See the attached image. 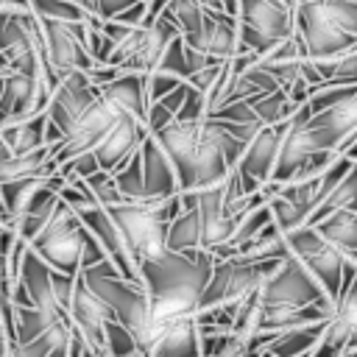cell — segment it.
<instances>
[{"label":"cell","instance_id":"23","mask_svg":"<svg viewBox=\"0 0 357 357\" xmlns=\"http://www.w3.org/2000/svg\"><path fill=\"white\" fill-rule=\"evenodd\" d=\"M17 279L22 282V287H25V293H28V298H31L33 307L47 310V312L67 315V312H61V310L56 307V301H53V293H50V268H47L28 245H25V251H22Z\"/></svg>","mask_w":357,"mask_h":357},{"label":"cell","instance_id":"22","mask_svg":"<svg viewBox=\"0 0 357 357\" xmlns=\"http://www.w3.org/2000/svg\"><path fill=\"white\" fill-rule=\"evenodd\" d=\"M312 229L332 248H337L346 259H354L357 262V212H354V206L335 209V212L324 215L321 220L312 223Z\"/></svg>","mask_w":357,"mask_h":357},{"label":"cell","instance_id":"41","mask_svg":"<svg viewBox=\"0 0 357 357\" xmlns=\"http://www.w3.org/2000/svg\"><path fill=\"white\" fill-rule=\"evenodd\" d=\"M209 117L223 120V123H259L257 114H254V109L248 106V100H229L220 109H215Z\"/></svg>","mask_w":357,"mask_h":357},{"label":"cell","instance_id":"5","mask_svg":"<svg viewBox=\"0 0 357 357\" xmlns=\"http://www.w3.org/2000/svg\"><path fill=\"white\" fill-rule=\"evenodd\" d=\"M28 248L53 271L78 273L84 248V223L67 204H56L47 223L28 240Z\"/></svg>","mask_w":357,"mask_h":357},{"label":"cell","instance_id":"14","mask_svg":"<svg viewBox=\"0 0 357 357\" xmlns=\"http://www.w3.org/2000/svg\"><path fill=\"white\" fill-rule=\"evenodd\" d=\"M181 39H184L187 47L201 50V53H206L212 59H231L240 50L234 14L215 11V8H206V6H204V20H201L198 31L184 33Z\"/></svg>","mask_w":357,"mask_h":357},{"label":"cell","instance_id":"31","mask_svg":"<svg viewBox=\"0 0 357 357\" xmlns=\"http://www.w3.org/2000/svg\"><path fill=\"white\" fill-rule=\"evenodd\" d=\"M67 332H70V318H61L53 326H47L42 335H36V337H31L25 343L6 346V357H47V351L53 346L67 340Z\"/></svg>","mask_w":357,"mask_h":357},{"label":"cell","instance_id":"29","mask_svg":"<svg viewBox=\"0 0 357 357\" xmlns=\"http://www.w3.org/2000/svg\"><path fill=\"white\" fill-rule=\"evenodd\" d=\"M276 195H282V198L298 212V218H301V223H304V218H307V215L315 209V204L321 201V173H318V176H310V178L284 181V184H279Z\"/></svg>","mask_w":357,"mask_h":357},{"label":"cell","instance_id":"15","mask_svg":"<svg viewBox=\"0 0 357 357\" xmlns=\"http://www.w3.org/2000/svg\"><path fill=\"white\" fill-rule=\"evenodd\" d=\"M67 318H70V326L86 340V346H89L92 351H100V349H103V324L112 318V312H109L106 304L84 284L81 273H75V284H73Z\"/></svg>","mask_w":357,"mask_h":357},{"label":"cell","instance_id":"54","mask_svg":"<svg viewBox=\"0 0 357 357\" xmlns=\"http://www.w3.org/2000/svg\"><path fill=\"white\" fill-rule=\"evenodd\" d=\"M0 357H6V340L0 337Z\"/></svg>","mask_w":357,"mask_h":357},{"label":"cell","instance_id":"1","mask_svg":"<svg viewBox=\"0 0 357 357\" xmlns=\"http://www.w3.org/2000/svg\"><path fill=\"white\" fill-rule=\"evenodd\" d=\"M293 33L307 59L337 56L357 47V0H307L293 11Z\"/></svg>","mask_w":357,"mask_h":357},{"label":"cell","instance_id":"3","mask_svg":"<svg viewBox=\"0 0 357 357\" xmlns=\"http://www.w3.org/2000/svg\"><path fill=\"white\" fill-rule=\"evenodd\" d=\"M209 271H212V257L204 248H198L192 254L165 251L159 259L137 262V276L148 296L181 293V296L198 298L209 279Z\"/></svg>","mask_w":357,"mask_h":357},{"label":"cell","instance_id":"27","mask_svg":"<svg viewBox=\"0 0 357 357\" xmlns=\"http://www.w3.org/2000/svg\"><path fill=\"white\" fill-rule=\"evenodd\" d=\"M42 131H45V112L22 117V120H8L0 126V137L11 153H28V151L45 145Z\"/></svg>","mask_w":357,"mask_h":357},{"label":"cell","instance_id":"13","mask_svg":"<svg viewBox=\"0 0 357 357\" xmlns=\"http://www.w3.org/2000/svg\"><path fill=\"white\" fill-rule=\"evenodd\" d=\"M47 98L50 92L42 84V78L20 73V70H6L3 92H0V126L8 120H22V117L45 112Z\"/></svg>","mask_w":357,"mask_h":357},{"label":"cell","instance_id":"46","mask_svg":"<svg viewBox=\"0 0 357 357\" xmlns=\"http://www.w3.org/2000/svg\"><path fill=\"white\" fill-rule=\"evenodd\" d=\"M173 120V112H167L159 100H153V103H148L145 106V128H148V134H153V131H159L165 123H170Z\"/></svg>","mask_w":357,"mask_h":357},{"label":"cell","instance_id":"4","mask_svg":"<svg viewBox=\"0 0 357 357\" xmlns=\"http://www.w3.org/2000/svg\"><path fill=\"white\" fill-rule=\"evenodd\" d=\"M109 218L120 229L128 251L134 259H159L167 245H165V231L167 220L162 218L159 198H142V201H117L106 206Z\"/></svg>","mask_w":357,"mask_h":357},{"label":"cell","instance_id":"21","mask_svg":"<svg viewBox=\"0 0 357 357\" xmlns=\"http://www.w3.org/2000/svg\"><path fill=\"white\" fill-rule=\"evenodd\" d=\"M100 95L120 112L145 120V73H120L114 81L100 86Z\"/></svg>","mask_w":357,"mask_h":357},{"label":"cell","instance_id":"35","mask_svg":"<svg viewBox=\"0 0 357 357\" xmlns=\"http://www.w3.org/2000/svg\"><path fill=\"white\" fill-rule=\"evenodd\" d=\"M117 192L123 201H142V167H139V148L112 173Z\"/></svg>","mask_w":357,"mask_h":357},{"label":"cell","instance_id":"38","mask_svg":"<svg viewBox=\"0 0 357 357\" xmlns=\"http://www.w3.org/2000/svg\"><path fill=\"white\" fill-rule=\"evenodd\" d=\"M84 184H86L89 195L95 198V204H100V206H109V204L123 201V195H120V192H117V187H114L112 173H106V170H95L92 176H86V178H84Z\"/></svg>","mask_w":357,"mask_h":357},{"label":"cell","instance_id":"45","mask_svg":"<svg viewBox=\"0 0 357 357\" xmlns=\"http://www.w3.org/2000/svg\"><path fill=\"white\" fill-rule=\"evenodd\" d=\"M123 70L120 67H114V64H92V67H86L84 70V75H86V81L92 84V86H106L109 81H114L117 75H120Z\"/></svg>","mask_w":357,"mask_h":357},{"label":"cell","instance_id":"40","mask_svg":"<svg viewBox=\"0 0 357 357\" xmlns=\"http://www.w3.org/2000/svg\"><path fill=\"white\" fill-rule=\"evenodd\" d=\"M268 209H271V220L279 226V231H290V229L301 226L298 212H296L282 195H271V198H268Z\"/></svg>","mask_w":357,"mask_h":357},{"label":"cell","instance_id":"17","mask_svg":"<svg viewBox=\"0 0 357 357\" xmlns=\"http://www.w3.org/2000/svg\"><path fill=\"white\" fill-rule=\"evenodd\" d=\"M307 126L318 134L324 148L335 151L340 145V139H346L349 134H357V95H349V98L310 114Z\"/></svg>","mask_w":357,"mask_h":357},{"label":"cell","instance_id":"19","mask_svg":"<svg viewBox=\"0 0 357 357\" xmlns=\"http://www.w3.org/2000/svg\"><path fill=\"white\" fill-rule=\"evenodd\" d=\"M53 151L47 145H39L28 153H11L8 145L0 137V184L11 178H25V176H50L56 173Z\"/></svg>","mask_w":357,"mask_h":357},{"label":"cell","instance_id":"56","mask_svg":"<svg viewBox=\"0 0 357 357\" xmlns=\"http://www.w3.org/2000/svg\"><path fill=\"white\" fill-rule=\"evenodd\" d=\"M0 337H3V324H0ZM3 340H6V337H3Z\"/></svg>","mask_w":357,"mask_h":357},{"label":"cell","instance_id":"47","mask_svg":"<svg viewBox=\"0 0 357 357\" xmlns=\"http://www.w3.org/2000/svg\"><path fill=\"white\" fill-rule=\"evenodd\" d=\"M100 259H106V254H103V248H100V243L95 240V234H92L89 229H84V248H81V268H89V265H95V262H100Z\"/></svg>","mask_w":357,"mask_h":357},{"label":"cell","instance_id":"9","mask_svg":"<svg viewBox=\"0 0 357 357\" xmlns=\"http://www.w3.org/2000/svg\"><path fill=\"white\" fill-rule=\"evenodd\" d=\"M257 293H259V301L262 304H287V307L315 304V307L332 310V301L326 298V293L321 290V284L312 279V273L293 254L284 257V259H279V265L262 282V287Z\"/></svg>","mask_w":357,"mask_h":357},{"label":"cell","instance_id":"30","mask_svg":"<svg viewBox=\"0 0 357 357\" xmlns=\"http://www.w3.org/2000/svg\"><path fill=\"white\" fill-rule=\"evenodd\" d=\"M248 100V106L254 109V114H257V120L262 123V126H273V123H282V120H287L298 106L287 98V92L284 89H271V92H259V95H254V98H245Z\"/></svg>","mask_w":357,"mask_h":357},{"label":"cell","instance_id":"24","mask_svg":"<svg viewBox=\"0 0 357 357\" xmlns=\"http://www.w3.org/2000/svg\"><path fill=\"white\" fill-rule=\"evenodd\" d=\"M332 310L315 307V304H304V307H287V304H262L259 301V315H257V332H282V329H293V326H304V324H315L324 321Z\"/></svg>","mask_w":357,"mask_h":357},{"label":"cell","instance_id":"44","mask_svg":"<svg viewBox=\"0 0 357 357\" xmlns=\"http://www.w3.org/2000/svg\"><path fill=\"white\" fill-rule=\"evenodd\" d=\"M86 14H95V17H100V20H112V17H117L126 6H131L134 0H75Z\"/></svg>","mask_w":357,"mask_h":357},{"label":"cell","instance_id":"12","mask_svg":"<svg viewBox=\"0 0 357 357\" xmlns=\"http://www.w3.org/2000/svg\"><path fill=\"white\" fill-rule=\"evenodd\" d=\"M98 86H92L84 75V70H73V73H64L61 81L56 84V89L50 92L47 103H45V117L61 131H64L75 123V117L98 98Z\"/></svg>","mask_w":357,"mask_h":357},{"label":"cell","instance_id":"18","mask_svg":"<svg viewBox=\"0 0 357 357\" xmlns=\"http://www.w3.org/2000/svg\"><path fill=\"white\" fill-rule=\"evenodd\" d=\"M139 167H142V198H167L178 192L173 165L151 134L139 145Z\"/></svg>","mask_w":357,"mask_h":357},{"label":"cell","instance_id":"26","mask_svg":"<svg viewBox=\"0 0 357 357\" xmlns=\"http://www.w3.org/2000/svg\"><path fill=\"white\" fill-rule=\"evenodd\" d=\"M234 257H237V259H245V262L284 259V257H290V248H287L284 234L279 231V226L271 220V223H265L254 237H248L243 245H237Z\"/></svg>","mask_w":357,"mask_h":357},{"label":"cell","instance_id":"11","mask_svg":"<svg viewBox=\"0 0 357 357\" xmlns=\"http://www.w3.org/2000/svg\"><path fill=\"white\" fill-rule=\"evenodd\" d=\"M75 215H78V220L84 223V229H89V231L95 234V240L100 243V248H103L106 259L114 265V271H117L126 282L139 284V276H137V259H134V254L128 251V245H126L120 229H117L114 220L109 218L106 206H100V204H89V206L78 209Z\"/></svg>","mask_w":357,"mask_h":357},{"label":"cell","instance_id":"51","mask_svg":"<svg viewBox=\"0 0 357 357\" xmlns=\"http://www.w3.org/2000/svg\"><path fill=\"white\" fill-rule=\"evenodd\" d=\"M282 8H287V11H296V6H298V0H276Z\"/></svg>","mask_w":357,"mask_h":357},{"label":"cell","instance_id":"32","mask_svg":"<svg viewBox=\"0 0 357 357\" xmlns=\"http://www.w3.org/2000/svg\"><path fill=\"white\" fill-rule=\"evenodd\" d=\"M354 195H357V173L354 170H349L332 190H326V195L315 204V209L304 218V223L307 226H312L315 220H321L324 215H329V212H335V209H346V206H354Z\"/></svg>","mask_w":357,"mask_h":357},{"label":"cell","instance_id":"55","mask_svg":"<svg viewBox=\"0 0 357 357\" xmlns=\"http://www.w3.org/2000/svg\"><path fill=\"white\" fill-rule=\"evenodd\" d=\"M3 75H6V70H0V92H3Z\"/></svg>","mask_w":357,"mask_h":357},{"label":"cell","instance_id":"10","mask_svg":"<svg viewBox=\"0 0 357 357\" xmlns=\"http://www.w3.org/2000/svg\"><path fill=\"white\" fill-rule=\"evenodd\" d=\"M36 22H39V33H42L45 59L59 75L73 73V70H86L95 64L89 59V53L84 50V45L78 42L73 22H64L56 17H36Z\"/></svg>","mask_w":357,"mask_h":357},{"label":"cell","instance_id":"49","mask_svg":"<svg viewBox=\"0 0 357 357\" xmlns=\"http://www.w3.org/2000/svg\"><path fill=\"white\" fill-rule=\"evenodd\" d=\"M184 95H187V81H181L176 89H170L167 95H162V98H159V103H162L167 112H173V114H176V112H178V106H181V100H184Z\"/></svg>","mask_w":357,"mask_h":357},{"label":"cell","instance_id":"50","mask_svg":"<svg viewBox=\"0 0 357 357\" xmlns=\"http://www.w3.org/2000/svg\"><path fill=\"white\" fill-rule=\"evenodd\" d=\"M0 11H31L28 0H0Z\"/></svg>","mask_w":357,"mask_h":357},{"label":"cell","instance_id":"34","mask_svg":"<svg viewBox=\"0 0 357 357\" xmlns=\"http://www.w3.org/2000/svg\"><path fill=\"white\" fill-rule=\"evenodd\" d=\"M42 178H45V176H25V178H11V181H3V184H0V198H3V204H6V212H8L11 226L20 220V215H22V209H25L28 198L33 195V190L39 187Z\"/></svg>","mask_w":357,"mask_h":357},{"label":"cell","instance_id":"33","mask_svg":"<svg viewBox=\"0 0 357 357\" xmlns=\"http://www.w3.org/2000/svg\"><path fill=\"white\" fill-rule=\"evenodd\" d=\"M61 318H67V315L47 312V310H39V307H14V343H25V340L42 335L47 326H53Z\"/></svg>","mask_w":357,"mask_h":357},{"label":"cell","instance_id":"16","mask_svg":"<svg viewBox=\"0 0 357 357\" xmlns=\"http://www.w3.org/2000/svg\"><path fill=\"white\" fill-rule=\"evenodd\" d=\"M148 137V128L142 120L131 117V114H120L114 120V126L98 139V145L92 148L95 159H98V167L106 170V173H114L139 145L142 139Z\"/></svg>","mask_w":357,"mask_h":357},{"label":"cell","instance_id":"2","mask_svg":"<svg viewBox=\"0 0 357 357\" xmlns=\"http://www.w3.org/2000/svg\"><path fill=\"white\" fill-rule=\"evenodd\" d=\"M78 273H81L84 284L106 304L112 318L120 321L134 335L139 354L148 357L151 346L156 340V329H153V321H151V301H148L145 287L134 284V282H126L109 259H100L89 268H81Z\"/></svg>","mask_w":357,"mask_h":357},{"label":"cell","instance_id":"43","mask_svg":"<svg viewBox=\"0 0 357 357\" xmlns=\"http://www.w3.org/2000/svg\"><path fill=\"white\" fill-rule=\"evenodd\" d=\"M204 114H206V98H204V92H198L195 86L187 84V95H184V100H181V106H178V112L173 117L176 120H201Z\"/></svg>","mask_w":357,"mask_h":357},{"label":"cell","instance_id":"52","mask_svg":"<svg viewBox=\"0 0 357 357\" xmlns=\"http://www.w3.org/2000/svg\"><path fill=\"white\" fill-rule=\"evenodd\" d=\"M0 70H8V61H6V53L0 50Z\"/></svg>","mask_w":357,"mask_h":357},{"label":"cell","instance_id":"48","mask_svg":"<svg viewBox=\"0 0 357 357\" xmlns=\"http://www.w3.org/2000/svg\"><path fill=\"white\" fill-rule=\"evenodd\" d=\"M142 14H145V0H134L131 6H126L117 17H112V20H117V22H123V25H139V20H142Z\"/></svg>","mask_w":357,"mask_h":357},{"label":"cell","instance_id":"25","mask_svg":"<svg viewBox=\"0 0 357 357\" xmlns=\"http://www.w3.org/2000/svg\"><path fill=\"white\" fill-rule=\"evenodd\" d=\"M321 326H324V321L293 326V329H282L259 349V357H296V354H304V351H310L315 346V340L321 335Z\"/></svg>","mask_w":357,"mask_h":357},{"label":"cell","instance_id":"53","mask_svg":"<svg viewBox=\"0 0 357 357\" xmlns=\"http://www.w3.org/2000/svg\"><path fill=\"white\" fill-rule=\"evenodd\" d=\"M337 357H357V349H346L343 354H337Z\"/></svg>","mask_w":357,"mask_h":357},{"label":"cell","instance_id":"37","mask_svg":"<svg viewBox=\"0 0 357 357\" xmlns=\"http://www.w3.org/2000/svg\"><path fill=\"white\" fill-rule=\"evenodd\" d=\"M156 70H162V73H170V75H176V78H181V81H187V61H184V42H181V33H176L167 45H165V50H162V56H159V61H156Z\"/></svg>","mask_w":357,"mask_h":357},{"label":"cell","instance_id":"20","mask_svg":"<svg viewBox=\"0 0 357 357\" xmlns=\"http://www.w3.org/2000/svg\"><path fill=\"white\" fill-rule=\"evenodd\" d=\"M192 315L170 321L156 335L148 357H201L198 354V329H195V318Z\"/></svg>","mask_w":357,"mask_h":357},{"label":"cell","instance_id":"6","mask_svg":"<svg viewBox=\"0 0 357 357\" xmlns=\"http://www.w3.org/2000/svg\"><path fill=\"white\" fill-rule=\"evenodd\" d=\"M276 265H279V259L245 262L237 257L212 262L209 279L198 296V310L212 307V304H237V301L248 298L251 293H257L262 287V282L273 273Z\"/></svg>","mask_w":357,"mask_h":357},{"label":"cell","instance_id":"39","mask_svg":"<svg viewBox=\"0 0 357 357\" xmlns=\"http://www.w3.org/2000/svg\"><path fill=\"white\" fill-rule=\"evenodd\" d=\"M178 84H181V78H176L170 73H162V70H151V73H145V100L153 103L162 95H167L170 89H176Z\"/></svg>","mask_w":357,"mask_h":357},{"label":"cell","instance_id":"7","mask_svg":"<svg viewBox=\"0 0 357 357\" xmlns=\"http://www.w3.org/2000/svg\"><path fill=\"white\" fill-rule=\"evenodd\" d=\"M234 20L240 50H251L257 59L293 33V11L282 8L276 0H237Z\"/></svg>","mask_w":357,"mask_h":357},{"label":"cell","instance_id":"28","mask_svg":"<svg viewBox=\"0 0 357 357\" xmlns=\"http://www.w3.org/2000/svg\"><path fill=\"white\" fill-rule=\"evenodd\" d=\"M165 245H167V251H176V254H192L201 248V220H198L195 206L181 209L167 223Z\"/></svg>","mask_w":357,"mask_h":357},{"label":"cell","instance_id":"42","mask_svg":"<svg viewBox=\"0 0 357 357\" xmlns=\"http://www.w3.org/2000/svg\"><path fill=\"white\" fill-rule=\"evenodd\" d=\"M73 284H75V273H61V271L50 268V293H53V301L61 312H67V307H70Z\"/></svg>","mask_w":357,"mask_h":357},{"label":"cell","instance_id":"8","mask_svg":"<svg viewBox=\"0 0 357 357\" xmlns=\"http://www.w3.org/2000/svg\"><path fill=\"white\" fill-rule=\"evenodd\" d=\"M284 243L290 248V254L312 273V279L321 284V290L326 293V298L335 304L337 293H340V279H343V265L349 262L337 248H332L312 226L301 223L290 231H282ZM354 262V259H351Z\"/></svg>","mask_w":357,"mask_h":357},{"label":"cell","instance_id":"36","mask_svg":"<svg viewBox=\"0 0 357 357\" xmlns=\"http://www.w3.org/2000/svg\"><path fill=\"white\" fill-rule=\"evenodd\" d=\"M103 349L109 351V357H131L139 351L134 335L114 318H109L103 324Z\"/></svg>","mask_w":357,"mask_h":357}]
</instances>
